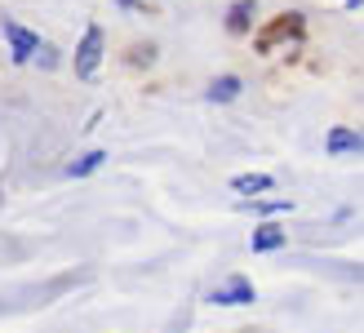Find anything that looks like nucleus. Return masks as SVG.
<instances>
[{"label": "nucleus", "instance_id": "nucleus-1", "mask_svg": "<svg viewBox=\"0 0 364 333\" xmlns=\"http://www.w3.org/2000/svg\"><path fill=\"white\" fill-rule=\"evenodd\" d=\"M98 67H102V27L89 23L85 36H80V49H76V76L80 80H94Z\"/></svg>", "mask_w": 364, "mask_h": 333}, {"label": "nucleus", "instance_id": "nucleus-2", "mask_svg": "<svg viewBox=\"0 0 364 333\" xmlns=\"http://www.w3.org/2000/svg\"><path fill=\"white\" fill-rule=\"evenodd\" d=\"M0 31H5V41H9L14 63H31V53L41 49V36H36V31H27V27H18L14 18H5V23H0Z\"/></svg>", "mask_w": 364, "mask_h": 333}, {"label": "nucleus", "instance_id": "nucleus-3", "mask_svg": "<svg viewBox=\"0 0 364 333\" xmlns=\"http://www.w3.org/2000/svg\"><path fill=\"white\" fill-rule=\"evenodd\" d=\"M209 302H213V307H249V302H253V285L245 280V275H231L227 285H218V289L209 293Z\"/></svg>", "mask_w": 364, "mask_h": 333}, {"label": "nucleus", "instance_id": "nucleus-4", "mask_svg": "<svg viewBox=\"0 0 364 333\" xmlns=\"http://www.w3.org/2000/svg\"><path fill=\"white\" fill-rule=\"evenodd\" d=\"M249 249L253 253H276V249H284V227H280V222H262V227L249 236Z\"/></svg>", "mask_w": 364, "mask_h": 333}, {"label": "nucleus", "instance_id": "nucleus-5", "mask_svg": "<svg viewBox=\"0 0 364 333\" xmlns=\"http://www.w3.org/2000/svg\"><path fill=\"white\" fill-rule=\"evenodd\" d=\"M324 147H329L333 156H351V152H360V147H364V138H360V129L338 125V129H329V138H324Z\"/></svg>", "mask_w": 364, "mask_h": 333}, {"label": "nucleus", "instance_id": "nucleus-6", "mask_svg": "<svg viewBox=\"0 0 364 333\" xmlns=\"http://www.w3.org/2000/svg\"><path fill=\"white\" fill-rule=\"evenodd\" d=\"M271 187H276V178H271V174H240V178H231V191L235 196H262Z\"/></svg>", "mask_w": 364, "mask_h": 333}, {"label": "nucleus", "instance_id": "nucleus-7", "mask_svg": "<svg viewBox=\"0 0 364 333\" xmlns=\"http://www.w3.org/2000/svg\"><path fill=\"white\" fill-rule=\"evenodd\" d=\"M249 23H253V0H235L231 14H227V31L245 36V31H249Z\"/></svg>", "mask_w": 364, "mask_h": 333}, {"label": "nucleus", "instance_id": "nucleus-8", "mask_svg": "<svg viewBox=\"0 0 364 333\" xmlns=\"http://www.w3.org/2000/svg\"><path fill=\"white\" fill-rule=\"evenodd\" d=\"M102 164H107V152H85L80 160L67 164V174H71V178H89L94 169H102Z\"/></svg>", "mask_w": 364, "mask_h": 333}, {"label": "nucleus", "instance_id": "nucleus-9", "mask_svg": "<svg viewBox=\"0 0 364 333\" xmlns=\"http://www.w3.org/2000/svg\"><path fill=\"white\" fill-rule=\"evenodd\" d=\"M235 94H240V76H218V80L209 85V98H213V102H231Z\"/></svg>", "mask_w": 364, "mask_h": 333}, {"label": "nucleus", "instance_id": "nucleus-10", "mask_svg": "<svg viewBox=\"0 0 364 333\" xmlns=\"http://www.w3.org/2000/svg\"><path fill=\"white\" fill-rule=\"evenodd\" d=\"M347 5H351V9H360V5H364V0H347Z\"/></svg>", "mask_w": 364, "mask_h": 333}]
</instances>
